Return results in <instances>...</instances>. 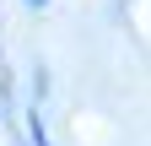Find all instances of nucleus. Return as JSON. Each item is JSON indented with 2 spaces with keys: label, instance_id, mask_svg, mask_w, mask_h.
Masks as SVG:
<instances>
[]
</instances>
